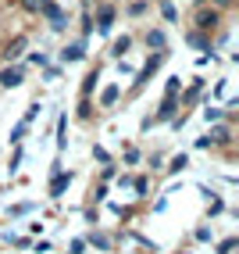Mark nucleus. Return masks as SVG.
Returning a JSON list of instances; mask_svg holds the SVG:
<instances>
[{"instance_id": "39448f33", "label": "nucleus", "mask_w": 239, "mask_h": 254, "mask_svg": "<svg viewBox=\"0 0 239 254\" xmlns=\"http://www.w3.org/2000/svg\"><path fill=\"white\" fill-rule=\"evenodd\" d=\"M64 186H68V176H57L54 183H50V193H61V190H64Z\"/></svg>"}, {"instance_id": "7ed1b4c3", "label": "nucleus", "mask_w": 239, "mask_h": 254, "mask_svg": "<svg viewBox=\"0 0 239 254\" xmlns=\"http://www.w3.org/2000/svg\"><path fill=\"white\" fill-rule=\"evenodd\" d=\"M111 18H114V11H111V7H104V11H100V18H96V22H100V29H107V25H111Z\"/></svg>"}, {"instance_id": "0eeeda50", "label": "nucleus", "mask_w": 239, "mask_h": 254, "mask_svg": "<svg viewBox=\"0 0 239 254\" xmlns=\"http://www.w3.org/2000/svg\"><path fill=\"white\" fill-rule=\"evenodd\" d=\"M196 22H200V25H214V14H207V11H200V14H196Z\"/></svg>"}, {"instance_id": "f03ea898", "label": "nucleus", "mask_w": 239, "mask_h": 254, "mask_svg": "<svg viewBox=\"0 0 239 254\" xmlns=\"http://www.w3.org/2000/svg\"><path fill=\"white\" fill-rule=\"evenodd\" d=\"M172 111H175V93H168V97H164V104H161V118H168Z\"/></svg>"}, {"instance_id": "9d476101", "label": "nucleus", "mask_w": 239, "mask_h": 254, "mask_svg": "<svg viewBox=\"0 0 239 254\" xmlns=\"http://www.w3.org/2000/svg\"><path fill=\"white\" fill-rule=\"evenodd\" d=\"M214 4H221V7H229V4H232V0H214Z\"/></svg>"}, {"instance_id": "20e7f679", "label": "nucleus", "mask_w": 239, "mask_h": 254, "mask_svg": "<svg viewBox=\"0 0 239 254\" xmlns=\"http://www.w3.org/2000/svg\"><path fill=\"white\" fill-rule=\"evenodd\" d=\"M22 50H25V40H14V43L7 47V58H18V54H22Z\"/></svg>"}, {"instance_id": "f257e3e1", "label": "nucleus", "mask_w": 239, "mask_h": 254, "mask_svg": "<svg viewBox=\"0 0 239 254\" xmlns=\"http://www.w3.org/2000/svg\"><path fill=\"white\" fill-rule=\"evenodd\" d=\"M22 82V68H7V72H0V86H18Z\"/></svg>"}, {"instance_id": "1a4fd4ad", "label": "nucleus", "mask_w": 239, "mask_h": 254, "mask_svg": "<svg viewBox=\"0 0 239 254\" xmlns=\"http://www.w3.org/2000/svg\"><path fill=\"white\" fill-rule=\"evenodd\" d=\"M25 7H29V11H36V7H43V0H25Z\"/></svg>"}, {"instance_id": "6e6552de", "label": "nucleus", "mask_w": 239, "mask_h": 254, "mask_svg": "<svg viewBox=\"0 0 239 254\" xmlns=\"http://www.w3.org/2000/svg\"><path fill=\"white\" fill-rule=\"evenodd\" d=\"M114 100H118V90H114V86H111V90H107V93H104V104H114Z\"/></svg>"}, {"instance_id": "423d86ee", "label": "nucleus", "mask_w": 239, "mask_h": 254, "mask_svg": "<svg viewBox=\"0 0 239 254\" xmlns=\"http://www.w3.org/2000/svg\"><path fill=\"white\" fill-rule=\"evenodd\" d=\"M64 58H68V61H75V58H82V43H75V47H68V50H64Z\"/></svg>"}]
</instances>
